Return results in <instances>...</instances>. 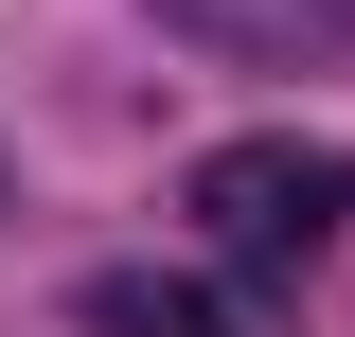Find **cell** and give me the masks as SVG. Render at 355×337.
Masks as SVG:
<instances>
[{
    "mask_svg": "<svg viewBox=\"0 0 355 337\" xmlns=\"http://www.w3.org/2000/svg\"><path fill=\"white\" fill-rule=\"evenodd\" d=\"M0 213H18V178H0Z\"/></svg>",
    "mask_w": 355,
    "mask_h": 337,
    "instance_id": "cell-4",
    "label": "cell"
},
{
    "mask_svg": "<svg viewBox=\"0 0 355 337\" xmlns=\"http://www.w3.org/2000/svg\"><path fill=\"white\" fill-rule=\"evenodd\" d=\"M160 18H178L196 53H231V71H302V53L355 18V0H160Z\"/></svg>",
    "mask_w": 355,
    "mask_h": 337,
    "instance_id": "cell-3",
    "label": "cell"
},
{
    "mask_svg": "<svg viewBox=\"0 0 355 337\" xmlns=\"http://www.w3.org/2000/svg\"><path fill=\"white\" fill-rule=\"evenodd\" d=\"M178 213H196V249H214L231 284H284V266H320L355 231V142H320V125L214 142V160L178 178Z\"/></svg>",
    "mask_w": 355,
    "mask_h": 337,
    "instance_id": "cell-1",
    "label": "cell"
},
{
    "mask_svg": "<svg viewBox=\"0 0 355 337\" xmlns=\"http://www.w3.org/2000/svg\"><path fill=\"white\" fill-rule=\"evenodd\" d=\"M89 337H284V302L266 284H196V266H107Z\"/></svg>",
    "mask_w": 355,
    "mask_h": 337,
    "instance_id": "cell-2",
    "label": "cell"
}]
</instances>
